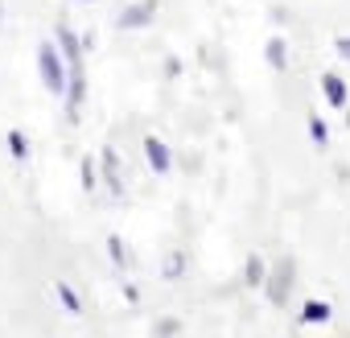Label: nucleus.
Returning a JSON list of instances; mask_svg holds the SVG:
<instances>
[{
    "label": "nucleus",
    "instance_id": "f257e3e1",
    "mask_svg": "<svg viewBox=\"0 0 350 338\" xmlns=\"http://www.w3.org/2000/svg\"><path fill=\"white\" fill-rule=\"evenodd\" d=\"M58 46H62V58H66V66H70L66 112H70V120H79V107H83V95H87V75H83V38H79L70 25H58Z\"/></svg>",
    "mask_w": 350,
    "mask_h": 338
},
{
    "label": "nucleus",
    "instance_id": "f03ea898",
    "mask_svg": "<svg viewBox=\"0 0 350 338\" xmlns=\"http://www.w3.org/2000/svg\"><path fill=\"white\" fill-rule=\"evenodd\" d=\"M38 70H42V83L50 95H66L70 91V79H66V66L58 58V46L54 42H42L38 46Z\"/></svg>",
    "mask_w": 350,
    "mask_h": 338
},
{
    "label": "nucleus",
    "instance_id": "7ed1b4c3",
    "mask_svg": "<svg viewBox=\"0 0 350 338\" xmlns=\"http://www.w3.org/2000/svg\"><path fill=\"white\" fill-rule=\"evenodd\" d=\"M152 17H157V0H136L120 13V29H144Z\"/></svg>",
    "mask_w": 350,
    "mask_h": 338
},
{
    "label": "nucleus",
    "instance_id": "20e7f679",
    "mask_svg": "<svg viewBox=\"0 0 350 338\" xmlns=\"http://www.w3.org/2000/svg\"><path fill=\"white\" fill-rule=\"evenodd\" d=\"M144 161L157 169V174H169V169H173L169 144H165V140H157V136H144Z\"/></svg>",
    "mask_w": 350,
    "mask_h": 338
},
{
    "label": "nucleus",
    "instance_id": "39448f33",
    "mask_svg": "<svg viewBox=\"0 0 350 338\" xmlns=\"http://www.w3.org/2000/svg\"><path fill=\"white\" fill-rule=\"evenodd\" d=\"M321 91H325V103L329 107H346V83L338 75H321Z\"/></svg>",
    "mask_w": 350,
    "mask_h": 338
},
{
    "label": "nucleus",
    "instance_id": "423d86ee",
    "mask_svg": "<svg viewBox=\"0 0 350 338\" xmlns=\"http://www.w3.org/2000/svg\"><path fill=\"white\" fill-rule=\"evenodd\" d=\"M103 174H107V186H111L116 194H124V182H120V157H116V148H103Z\"/></svg>",
    "mask_w": 350,
    "mask_h": 338
},
{
    "label": "nucleus",
    "instance_id": "0eeeda50",
    "mask_svg": "<svg viewBox=\"0 0 350 338\" xmlns=\"http://www.w3.org/2000/svg\"><path fill=\"white\" fill-rule=\"evenodd\" d=\"M264 276H268V264H264L260 256H247V264H243V281H247L252 289H260V285H264Z\"/></svg>",
    "mask_w": 350,
    "mask_h": 338
},
{
    "label": "nucleus",
    "instance_id": "6e6552de",
    "mask_svg": "<svg viewBox=\"0 0 350 338\" xmlns=\"http://www.w3.org/2000/svg\"><path fill=\"white\" fill-rule=\"evenodd\" d=\"M268 66H272V70H284V66H288V46H284V38H272V42H268Z\"/></svg>",
    "mask_w": 350,
    "mask_h": 338
},
{
    "label": "nucleus",
    "instance_id": "1a4fd4ad",
    "mask_svg": "<svg viewBox=\"0 0 350 338\" xmlns=\"http://www.w3.org/2000/svg\"><path fill=\"white\" fill-rule=\"evenodd\" d=\"M288 272H293V268H288V260H280V264H276V276H272V289H268V297H272L276 305L284 301V281H288Z\"/></svg>",
    "mask_w": 350,
    "mask_h": 338
},
{
    "label": "nucleus",
    "instance_id": "9d476101",
    "mask_svg": "<svg viewBox=\"0 0 350 338\" xmlns=\"http://www.w3.org/2000/svg\"><path fill=\"white\" fill-rule=\"evenodd\" d=\"M329 313H334V309H329L325 301H305V309H301V317H305L309 326H317V322H329Z\"/></svg>",
    "mask_w": 350,
    "mask_h": 338
},
{
    "label": "nucleus",
    "instance_id": "9b49d317",
    "mask_svg": "<svg viewBox=\"0 0 350 338\" xmlns=\"http://www.w3.org/2000/svg\"><path fill=\"white\" fill-rule=\"evenodd\" d=\"M9 153H13L17 161H25V153H29V140L21 136V128H13V132H9Z\"/></svg>",
    "mask_w": 350,
    "mask_h": 338
},
{
    "label": "nucleus",
    "instance_id": "f8f14e48",
    "mask_svg": "<svg viewBox=\"0 0 350 338\" xmlns=\"http://www.w3.org/2000/svg\"><path fill=\"white\" fill-rule=\"evenodd\" d=\"M58 301L66 305V313H79V309H83V305H79V297H75V289H70L66 281H58Z\"/></svg>",
    "mask_w": 350,
    "mask_h": 338
},
{
    "label": "nucleus",
    "instance_id": "ddd939ff",
    "mask_svg": "<svg viewBox=\"0 0 350 338\" xmlns=\"http://www.w3.org/2000/svg\"><path fill=\"white\" fill-rule=\"evenodd\" d=\"M309 136H313L317 144H329V128H325L321 116H309Z\"/></svg>",
    "mask_w": 350,
    "mask_h": 338
},
{
    "label": "nucleus",
    "instance_id": "4468645a",
    "mask_svg": "<svg viewBox=\"0 0 350 338\" xmlns=\"http://www.w3.org/2000/svg\"><path fill=\"white\" fill-rule=\"evenodd\" d=\"M79 174H83V190H95L99 174H95V161H91V157H83V165H79Z\"/></svg>",
    "mask_w": 350,
    "mask_h": 338
},
{
    "label": "nucleus",
    "instance_id": "2eb2a0df",
    "mask_svg": "<svg viewBox=\"0 0 350 338\" xmlns=\"http://www.w3.org/2000/svg\"><path fill=\"white\" fill-rule=\"evenodd\" d=\"M107 252H111V264H124V244H120V235H107Z\"/></svg>",
    "mask_w": 350,
    "mask_h": 338
},
{
    "label": "nucleus",
    "instance_id": "dca6fc26",
    "mask_svg": "<svg viewBox=\"0 0 350 338\" xmlns=\"http://www.w3.org/2000/svg\"><path fill=\"white\" fill-rule=\"evenodd\" d=\"M334 50H338V58H342V62H350V34L334 38Z\"/></svg>",
    "mask_w": 350,
    "mask_h": 338
},
{
    "label": "nucleus",
    "instance_id": "f3484780",
    "mask_svg": "<svg viewBox=\"0 0 350 338\" xmlns=\"http://www.w3.org/2000/svg\"><path fill=\"white\" fill-rule=\"evenodd\" d=\"M165 276L173 281V276H182V252H173L169 256V268H165Z\"/></svg>",
    "mask_w": 350,
    "mask_h": 338
},
{
    "label": "nucleus",
    "instance_id": "a211bd4d",
    "mask_svg": "<svg viewBox=\"0 0 350 338\" xmlns=\"http://www.w3.org/2000/svg\"><path fill=\"white\" fill-rule=\"evenodd\" d=\"M346 124H350V116H346Z\"/></svg>",
    "mask_w": 350,
    "mask_h": 338
}]
</instances>
